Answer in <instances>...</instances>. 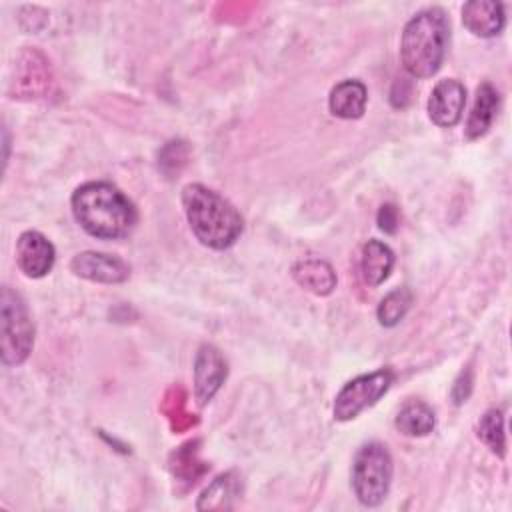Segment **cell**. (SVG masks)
<instances>
[{"label":"cell","mask_w":512,"mask_h":512,"mask_svg":"<svg viewBox=\"0 0 512 512\" xmlns=\"http://www.w3.org/2000/svg\"><path fill=\"white\" fill-rule=\"evenodd\" d=\"M70 204L80 228L100 240L128 236L138 220L134 204L110 182H86L78 186Z\"/></svg>","instance_id":"obj_1"},{"label":"cell","mask_w":512,"mask_h":512,"mask_svg":"<svg viewBox=\"0 0 512 512\" xmlns=\"http://www.w3.org/2000/svg\"><path fill=\"white\" fill-rule=\"evenodd\" d=\"M182 206L194 236L212 250L230 248L242 234V216L218 192L204 184L182 188Z\"/></svg>","instance_id":"obj_2"},{"label":"cell","mask_w":512,"mask_h":512,"mask_svg":"<svg viewBox=\"0 0 512 512\" xmlns=\"http://www.w3.org/2000/svg\"><path fill=\"white\" fill-rule=\"evenodd\" d=\"M450 22L442 8H426L412 16L400 38V60L412 78L434 76L446 56Z\"/></svg>","instance_id":"obj_3"},{"label":"cell","mask_w":512,"mask_h":512,"mask_svg":"<svg viewBox=\"0 0 512 512\" xmlns=\"http://www.w3.org/2000/svg\"><path fill=\"white\" fill-rule=\"evenodd\" d=\"M392 456L382 442L362 444L352 464V488L360 504L378 506L384 502L392 482Z\"/></svg>","instance_id":"obj_4"},{"label":"cell","mask_w":512,"mask_h":512,"mask_svg":"<svg viewBox=\"0 0 512 512\" xmlns=\"http://www.w3.org/2000/svg\"><path fill=\"white\" fill-rule=\"evenodd\" d=\"M0 346L4 366L22 364L34 346V326L26 302L8 286L0 296Z\"/></svg>","instance_id":"obj_5"},{"label":"cell","mask_w":512,"mask_h":512,"mask_svg":"<svg viewBox=\"0 0 512 512\" xmlns=\"http://www.w3.org/2000/svg\"><path fill=\"white\" fill-rule=\"evenodd\" d=\"M394 380L392 370L382 368L370 374H362L352 378L342 386V390L334 398V420L348 422L356 418L362 410L374 406L390 388Z\"/></svg>","instance_id":"obj_6"},{"label":"cell","mask_w":512,"mask_h":512,"mask_svg":"<svg viewBox=\"0 0 512 512\" xmlns=\"http://www.w3.org/2000/svg\"><path fill=\"white\" fill-rule=\"evenodd\" d=\"M228 374L222 352L212 344H202L194 358V398L198 406H206L220 390Z\"/></svg>","instance_id":"obj_7"},{"label":"cell","mask_w":512,"mask_h":512,"mask_svg":"<svg viewBox=\"0 0 512 512\" xmlns=\"http://www.w3.org/2000/svg\"><path fill=\"white\" fill-rule=\"evenodd\" d=\"M70 270L76 276L98 284H120L130 278V266L122 258L92 250L76 254L70 262Z\"/></svg>","instance_id":"obj_8"},{"label":"cell","mask_w":512,"mask_h":512,"mask_svg":"<svg viewBox=\"0 0 512 512\" xmlns=\"http://www.w3.org/2000/svg\"><path fill=\"white\" fill-rule=\"evenodd\" d=\"M54 260H56V250L44 234L36 230H26L18 236L16 262L26 276L30 278L46 276L52 270Z\"/></svg>","instance_id":"obj_9"},{"label":"cell","mask_w":512,"mask_h":512,"mask_svg":"<svg viewBox=\"0 0 512 512\" xmlns=\"http://www.w3.org/2000/svg\"><path fill=\"white\" fill-rule=\"evenodd\" d=\"M466 104V88L454 78L440 80L428 98V116L440 128L456 126Z\"/></svg>","instance_id":"obj_10"},{"label":"cell","mask_w":512,"mask_h":512,"mask_svg":"<svg viewBox=\"0 0 512 512\" xmlns=\"http://www.w3.org/2000/svg\"><path fill=\"white\" fill-rule=\"evenodd\" d=\"M462 24L468 32L480 38L500 34L506 24L504 6L494 0H472L462 6Z\"/></svg>","instance_id":"obj_11"},{"label":"cell","mask_w":512,"mask_h":512,"mask_svg":"<svg viewBox=\"0 0 512 512\" xmlns=\"http://www.w3.org/2000/svg\"><path fill=\"white\" fill-rule=\"evenodd\" d=\"M16 94L20 98H38L48 90L50 84V68L42 54L34 50H26L20 54V62L16 64Z\"/></svg>","instance_id":"obj_12"},{"label":"cell","mask_w":512,"mask_h":512,"mask_svg":"<svg viewBox=\"0 0 512 512\" xmlns=\"http://www.w3.org/2000/svg\"><path fill=\"white\" fill-rule=\"evenodd\" d=\"M366 100L368 92L360 80H342L330 90L328 108L338 118L356 120L364 114Z\"/></svg>","instance_id":"obj_13"},{"label":"cell","mask_w":512,"mask_h":512,"mask_svg":"<svg viewBox=\"0 0 512 512\" xmlns=\"http://www.w3.org/2000/svg\"><path fill=\"white\" fill-rule=\"evenodd\" d=\"M292 276L304 290L316 296H328L336 288L334 268L320 258H306L296 262L292 268Z\"/></svg>","instance_id":"obj_14"},{"label":"cell","mask_w":512,"mask_h":512,"mask_svg":"<svg viewBox=\"0 0 512 512\" xmlns=\"http://www.w3.org/2000/svg\"><path fill=\"white\" fill-rule=\"evenodd\" d=\"M498 104H500V98H498L496 88L490 82H482L476 88L474 106H472V112L466 122V138L476 140L488 132V128L492 126V122L496 118Z\"/></svg>","instance_id":"obj_15"},{"label":"cell","mask_w":512,"mask_h":512,"mask_svg":"<svg viewBox=\"0 0 512 512\" xmlns=\"http://www.w3.org/2000/svg\"><path fill=\"white\" fill-rule=\"evenodd\" d=\"M394 266V252L390 250L388 244L380 240H368L362 248V258H360V268L362 276L370 286L382 284Z\"/></svg>","instance_id":"obj_16"},{"label":"cell","mask_w":512,"mask_h":512,"mask_svg":"<svg viewBox=\"0 0 512 512\" xmlns=\"http://www.w3.org/2000/svg\"><path fill=\"white\" fill-rule=\"evenodd\" d=\"M394 426L404 436H426L436 426L434 410L422 400H408L396 414Z\"/></svg>","instance_id":"obj_17"},{"label":"cell","mask_w":512,"mask_h":512,"mask_svg":"<svg viewBox=\"0 0 512 512\" xmlns=\"http://www.w3.org/2000/svg\"><path fill=\"white\" fill-rule=\"evenodd\" d=\"M240 496V476L236 472L220 474L212 484L200 494L198 510H222L232 508V500Z\"/></svg>","instance_id":"obj_18"},{"label":"cell","mask_w":512,"mask_h":512,"mask_svg":"<svg viewBox=\"0 0 512 512\" xmlns=\"http://www.w3.org/2000/svg\"><path fill=\"white\" fill-rule=\"evenodd\" d=\"M410 306H412V292L408 288H396L388 292L378 304V310H376L378 322L386 328H392L406 316Z\"/></svg>","instance_id":"obj_19"},{"label":"cell","mask_w":512,"mask_h":512,"mask_svg":"<svg viewBox=\"0 0 512 512\" xmlns=\"http://www.w3.org/2000/svg\"><path fill=\"white\" fill-rule=\"evenodd\" d=\"M478 438L490 448L492 454L504 458L506 438H504V418L502 412L492 408L478 422Z\"/></svg>","instance_id":"obj_20"},{"label":"cell","mask_w":512,"mask_h":512,"mask_svg":"<svg viewBox=\"0 0 512 512\" xmlns=\"http://www.w3.org/2000/svg\"><path fill=\"white\" fill-rule=\"evenodd\" d=\"M162 410L166 414V418L170 420V426L174 432H182L190 426L196 424V418H192L194 414H190L186 410V394L182 388H170L164 396V404Z\"/></svg>","instance_id":"obj_21"},{"label":"cell","mask_w":512,"mask_h":512,"mask_svg":"<svg viewBox=\"0 0 512 512\" xmlns=\"http://www.w3.org/2000/svg\"><path fill=\"white\" fill-rule=\"evenodd\" d=\"M174 458L176 460L172 462V472L176 478H180L186 484H194L206 470V466H202L204 462H198L196 448L192 442L184 444L182 450L178 454H174Z\"/></svg>","instance_id":"obj_22"},{"label":"cell","mask_w":512,"mask_h":512,"mask_svg":"<svg viewBox=\"0 0 512 512\" xmlns=\"http://www.w3.org/2000/svg\"><path fill=\"white\" fill-rule=\"evenodd\" d=\"M376 222H378V228L386 234H396L398 226H400V214H398V208L394 204H382L380 210H378V216H376Z\"/></svg>","instance_id":"obj_23"},{"label":"cell","mask_w":512,"mask_h":512,"mask_svg":"<svg viewBox=\"0 0 512 512\" xmlns=\"http://www.w3.org/2000/svg\"><path fill=\"white\" fill-rule=\"evenodd\" d=\"M470 390H472V376H470V370L462 372L454 386H452V398H454V404H462L466 402V398L470 396Z\"/></svg>","instance_id":"obj_24"}]
</instances>
